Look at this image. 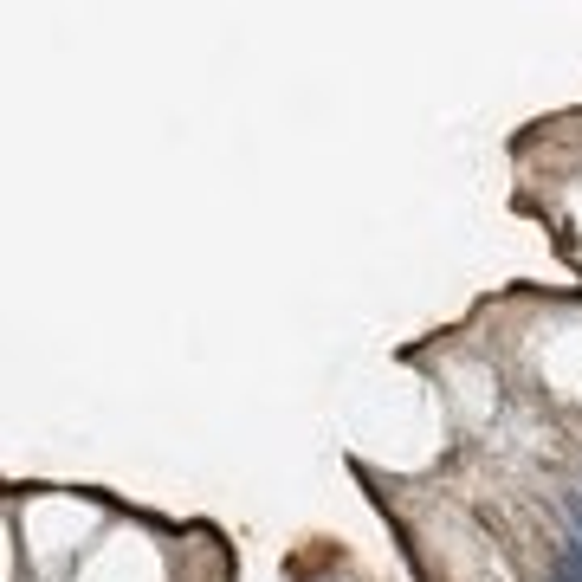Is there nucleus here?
I'll list each match as a JSON object with an SVG mask.
<instances>
[{
	"label": "nucleus",
	"instance_id": "f257e3e1",
	"mask_svg": "<svg viewBox=\"0 0 582 582\" xmlns=\"http://www.w3.org/2000/svg\"><path fill=\"white\" fill-rule=\"evenodd\" d=\"M563 511H570V557L582 563V492H570V505H563Z\"/></svg>",
	"mask_w": 582,
	"mask_h": 582
}]
</instances>
